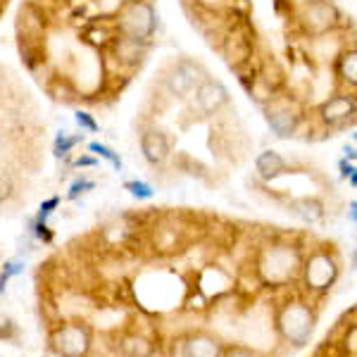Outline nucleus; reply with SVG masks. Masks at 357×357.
<instances>
[{"label":"nucleus","instance_id":"nucleus-31","mask_svg":"<svg viewBox=\"0 0 357 357\" xmlns=\"http://www.w3.org/2000/svg\"><path fill=\"white\" fill-rule=\"evenodd\" d=\"M98 162H100V160H98L96 155L86 153V155H79V158L72 162V167H77V169H86V167H98Z\"/></svg>","mask_w":357,"mask_h":357},{"label":"nucleus","instance_id":"nucleus-13","mask_svg":"<svg viewBox=\"0 0 357 357\" xmlns=\"http://www.w3.org/2000/svg\"><path fill=\"white\" fill-rule=\"evenodd\" d=\"M138 146L141 155L151 167H162L172 160V141L160 126L148 124L143 126L141 136H138Z\"/></svg>","mask_w":357,"mask_h":357},{"label":"nucleus","instance_id":"nucleus-35","mask_svg":"<svg viewBox=\"0 0 357 357\" xmlns=\"http://www.w3.org/2000/svg\"><path fill=\"white\" fill-rule=\"evenodd\" d=\"M348 183H350V188H357V172L348 176Z\"/></svg>","mask_w":357,"mask_h":357},{"label":"nucleus","instance_id":"nucleus-22","mask_svg":"<svg viewBox=\"0 0 357 357\" xmlns=\"http://www.w3.org/2000/svg\"><path fill=\"white\" fill-rule=\"evenodd\" d=\"M86 148H89V153H91V155H96L98 160H105V162L110 165L114 172H122V169H124V160H122V155H119L117 151H114V148L107 146V143L91 141Z\"/></svg>","mask_w":357,"mask_h":357},{"label":"nucleus","instance_id":"nucleus-4","mask_svg":"<svg viewBox=\"0 0 357 357\" xmlns=\"http://www.w3.org/2000/svg\"><path fill=\"white\" fill-rule=\"evenodd\" d=\"M260 110H262L264 122L269 126V131H272L276 138H281V141L296 138L301 126L305 124V119H307V110H305L303 100L286 89L279 91L269 102H264Z\"/></svg>","mask_w":357,"mask_h":357},{"label":"nucleus","instance_id":"nucleus-16","mask_svg":"<svg viewBox=\"0 0 357 357\" xmlns=\"http://www.w3.org/2000/svg\"><path fill=\"white\" fill-rule=\"evenodd\" d=\"M224 343L215 333L195 331L181 341V357H222Z\"/></svg>","mask_w":357,"mask_h":357},{"label":"nucleus","instance_id":"nucleus-15","mask_svg":"<svg viewBox=\"0 0 357 357\" xmlns=\"http://www.w3.org/2000/svg\"><path fill=\"white\" fill-rule=\"evenodd\" d=\"M333 77L341 84V91H357V48L355 43L343 45L333 57Z\"/></svg>","mask_w":357,"mask_h":357},{"label":"nucleus","instance_id":"nucleus-19","mask_svg":"<svg viewBox=\"0 0 357 357\" xmlns=\"http://www.w3.org/2000/svg\"><path fill=\"white\" fill-rule=\"evenodd\" d=\"M45 86V93L50 96V100L57 102V105H74L79 100V89L74 86V82L69 77H62V74H50Z\"/></svg>","mask_w":357,"mask_h":357},{"label":"nucleus","instance_id":"nucleus-24","mask_svg":"<svg viewBox=\"0 0 357 357\" xmlns=\"http://www.w3.org/2000/svg\"><path fill=\"white\" fill-rule=\"evenodd\" d=\"M26 269L24 260H8L3 264V272H0V293H5V289H8L10 279H15V276H22Z\"/></svg>","mask_w":357,"mask_h":357},{"label":"nucleus","instance_id":"nucleus-25","mask_svg":"<svg viewBox=\"0 0 357 357\" xmlns=\"http://www.w3.org/2000/svg\"><path fill=\"white\" fill-rule=\"evenodd\" d=\"M15 191H17V183H15L13 172H10L5 165H0V205L8 203V200L15 195Z\"/></svg>","mask_w":357,"mask_h":357},{"label":"nucleus","instance_id":"nucleus-5","mask_svg":"<svg viewBox=\"0 0 357 357\" xmlns=\"http://www.w3.org/2000/svg\"><path fill=\"white\" fill-rule=\"evenodd\" d=\"M317 324V314L312 305L305 301H289L276 312V331L289 345L303 348L310 341Z\"/></svg>","mask_w":357,"mask_h":357},{"label":"nucleus","instance_id":"nucleus-6","mask_svg":"<svg viewBox=\"0 0 357 357\" xmlns=\"http://www.w3.org/2000/svg\"><path fill=\"white\" fill-rule=\"evenodd\" d=\"M296 22L307 38H324L343 26V13L333 0H305L298 8Z\"/></svg>","mask_w":357,"mask_h":357},{"label":"nucleus","instance_id":"nucleus-12","mask_svg":"<svg viewBox=\"0 0 357 357\" xmlns=\"http://www.w3.org/2000/svg\"><path fill=\"white\" fill-rule=\"evenodd\" d=\"M15 29L20 43H45V36H48V29H50L48 13L38 3L26 0L17 10Z\"/></svg>","mask_w":357,"mask_h":357},{"label":"nucleus","instance_id":"nucleus-17","mask_svg":"<svg viewBox=\"0 0 357 357\" xmlns=\"http://www.w3.org/2000/svg\"><path fill=\"white\" fill-rule=\"evenodd\" d=\"M255 174L262 178L264 183L276 181L279 176L289 174V160L284 158L274 148H264L255 155Z\"/></svg>","mask_w":357,"mask_h":357},{"label":"nucleus","instance_id":"nucleus-2","mask_svg":"<svg viewBox=\"0 0 357 357\" xmlns=\"http://www.w3.org/2000/svg\"><path fill=\"white\" fill-rule=\"evenodd\" d=\"M110 22L114 36L134 38L151 45L160 31V15L153 0H124Z\"/></svg>","mask_w":357,"mask_h":357},{"label":"nucleus","instance_id":"nucleus-34","mask_svg":"<svg viewBox=\"0 0 357 357\" xmlns=\"http://www.w3.org/2000/svg\"><path fill=\"white\" fill-rule=\"evenodd\" d=\"M348 220L350 224H357V200H350V205H348Z\"/></svg>","mask_w":357,"mask_h":357},{"label":"nucleus","instance_id":"nucleus-14","mask_svg":"<svg viewBox=\"0 0 357 357\" xmlns=\"http://www.w3.org/2000/svg\"><path fill=\"white\" fill-rule=\"evenodd\" d=\"M151 48H153L151 43H141V41H134V38L114 36V41L110 48H107V53L114 57V62H117L126 74H131L143 67V62H146L148 55H151Z\"/></svg>","mask_w":357,"mask_h":357},{"label":"nucleus","instance_id":"nucleus-11","mask_svg":"<svg viewBox=\"0 0 357 357\" xmlns=\"http://www.w3.org/2000/svg\"><path fill=\"white\" fill-rule=\"evenodd\" d=\"M188 100H193V110H198L200 117H217V114H222L224 107H229L231 93H229L227 84L222 79H215L207 74L203 82L195 86Z\"/></svg>","mask_w":357,"mask_h":357},{"label":"nucleus","instance_id":"nucleus-32","mask_svg":"<svg viewBox=\"0 0 357 357\" xmlns=\"http://www.w3.org/2000/svg\"><path fill=\"white\" fill-rule=\"evenodd\" d=\"M338 169H341V176L343 178H348L350 174H355V172H357V165L350 162V160L341 158V160H338Z\"/></svg>","mask_w":357,"mask_h":357},{"label":"nucleus","instance_id":"nucleus-27","mask_svg":"<svg viewBox=\"0 0 357 357\" xmlns=\"http://www.w3.org/2000/svg\"><path fill=\"white\" fill-rule=\"evenodd\" d=\"M74 122H77L82 134H98V131H100V124L96 122V117L89 110H77V112H74Z\"/></svg>","mask_w":357,"mask_h":357},{"label":"nucleus","instance_id":"nucleus-26","mask_svg":"<svg viewBox=\"0 0 357 357\" xmlns=\"http://www.w3.org/2000/svg\"><path fill=\"white\" fill-rule=\"evenodd\" d=\"M96 188V181L93 178H89V176H77L72 183H69V188H67V200H77V198H82L84 193H89V191H93Z\"/></svg>","mask_w":357,"mask_h":357},{"label":"nucleus","instance_id":"nucleus-36","mask_svg":"<svg viewBox=\"0 0 357 357\" xmlns=\"http://www.w3.org/2000/svg\"><path fill=\"white\" fill-rule=\"evenodd\" d=\"M5 8H8V0H0V13H3Z\"/></svg>","mask_w":357,"mask_h":357},{"label":"nucleus","instance_id":"nucleus-20","mask_svg":"<svg viewBox=\"0 0 357 357\" xmlns=\"http://www.w3.org/2000/svg\"><path fill=\"white\" fill-rule=\"evenodd\" d=\"M291 210L307 224H317L324 217V203L319 198H314V195H303V198L293 200Z\"/></svg>","mask_w":357,"mask_h":357},{"label":"nucleus","instance_id":"nucleus-7","mask_svg":"<svg viewBox=\"0 0 357 357\" xmlns=\"http://www.w3.org/2000/svg\"><path fill=\"white\" fill-rule=\"evenodd\" d=\"M207 67L193 57H178L172 60L162 72V89L174 100H188L203 79L207 77Z\"/></svg>","mask_w":357,"mask_h":357},{"label":"nucleus","instance_id":"nucleus-9","mask_svg":"<svg viewBox=\"0 0 357 357\" xmlns=\"http://www.w3.org/2000/svg\"><path fill=\"white\" fill-rule=\"evenodd\" d=\"M338 274H341V267H338L336 255H333V250H329V248H317L307 257H303L301 276L307 291L314 293L329 291L336 284Z\"/></svg>","mask_w":357,"mask_h":357},{"label":"nucleus","instance_id":"nucleus-33","mask_svg":"<svg viewBox=\"0 0 357 357\" xmlns=\"http://www.w3.org/2000/svg\"><path fill=\"white\" fill-rule=\"evenodd\" d=\"M343 158H345V160H350V162H355V160H357V148H355V143H350V146H345V148H343Z\"/></svg>","mask_w":357,"mask_h":357},{"label":"nucleus","instance_id":"nucleus-29","mask_svg":"<svg viewBox=\"0 0 357 357\" xmlns=\"http://www.w3.org/2000/svg\"><path fill=\"white\" fill-rule=\"evenodd\" d=\"M31 234H33V238H36L38 243H45V245H50V243H53V238H55V234L50 231L48 222H36V220H33L31 222Z\"/></svg>","mask_w":357,"mask_h":357},{"label":"nucleus","instance_id":"nucleus-1","mask_svg":"<svg viewBox=\"0 0 357 357\" xmlns=\"http://www.w3.org/2000/svg\"><path fill=\"white\" fill-rule=\"evenodd\" d=\"M303 252L296 243L289 241H269L262 245L257 255V276L267 286H289L293 279L301 276Z\"/></svg>","mask_w":357,"mask_h":357},{"label":"nucleus","instance_id":"nucleus-23","mask_svg":"<svg viewBox=\"0 0 357 357\" xmlns=\"http://www.w3.org/2000/svg\"><path fill=\"white\" fill-rule=\"evenodd\" d=\"M124 191L129 195H134L136 200L155 198V188L148 181H143V178H129V181H124Z\"/></svg>","mask_w":357,"mask_h":357},{"label":"nucleus","instance_id":"nucleus-30","mask_svg":"<svg viewBox=\"0 0 357 357\" xmlns=\"http://www.w3.org/2000/svg\"><path fill=\"white\" fill-rule=\"evenodd\" d=\"M222 357H260V353L252 348H245V345H234V348H224Z\"/></svg>","mask_w":357,"mask_h":357},{"label":"nucleus","instance_id":"nucleus-21","mask_svg":"<svg viewBox=\"0 0 357 357\" xmlns=\"http://www.w3.org/2000/svg\"><path fill=\"white\" fill-rule=\"evenodd\" d=\"M84 143V134H69V131H57L53 141V155L57 160H67L74 153V148Z\"/></svg>","mask_w":357,"mask_h":357},{"label":"nucleus","instance_id":"nucleus-8","mask_svg":"<svg viewBox=\"0 0 357 357\" xmlns=\"http://www.w3.org/2000/svg\"><path fill=\"white\" fill-rule=\"evenodd\" d=\"M317 124L324 131H343L355 126L357 119V98L350 91H336L333 96L324 98L314 110Z\"/></svg>","mask_w":357,"mask_h":357},{"label":"nucleus","instance_id":"nucleus-28","mask_svg":"<svg viewBox=\"0 0 357 357\" xmlns=\"http://www.w3.org/2000/svg\"><path fill=\"white\" fill-rule=\"evenodd\" d=\"M60 203H62L60 195H53V198H45L43 203L38 205V212H36V217H33V220H36V222H48L50 217L55 215L57 207H60Z\"/></svg>","mask_w":357,"mask_h":357},{"label":"nucleus","instance_id":"nucleus-3","mask_svg":"<svg viewBox=\"0 0 357 357\" xmlns=\"http://www.w3.org/2000/svg\"><path fill=\"white\" fill-rule=\"evenodd\" d=\"M217 50L222 53L224 62L229 65V69L238 74V77H243L248 69L252 67V60L257 57L255 29L248 24L245 20L227 22Z\"/></svg>","mask_w":357,"mask_h":357},{"label":"nucleus","instance_id":"nucleus-18","mask_svg":"<svg viewBox=\"0 0 357 357\" xmlns=\"http://www.w3.org/2000/svg\"><path fill=\"white\" fill-rule=\"evenodd\" d=\"M260 60H257L255 65V74L262 79L264 84H269L272 89L279 93V91H284L286 86H289V72H286L284 62L279 60L274 53L272 55H257Z\"/></svg>","mask_w":357,"mask_h":357},{"label":"nucleus","instance_id":"nucleus-10","mask_svg":"<svg viewBox=\"0 0 357 357\" xmlns=\"http://www.w3.org/2000/svg\"><path fill=\"white\" fill-rule=\"evenodd\" d=\"M91 345H93L91 329L79 321L60 324L50 333V348L57 357H89Z\"/></svg>","mask_w":357,"mask_h":357}]
</instances>
